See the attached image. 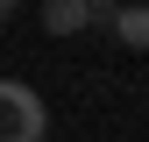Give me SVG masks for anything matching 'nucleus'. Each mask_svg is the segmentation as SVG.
<instances>
[{"label":"nucleus","mask_w":149,"mask_h":142,"mask_svg":"<svg viewBox=\"0 0 149 142\" xmlns=\"http://www.w3.org/2000/svg\"><path fill=\"white\" fill-rule=\"evenodd\" d=\"M43 128H50V106L36 100V85L0 78V142H43Z\"/></svg>","instance_id":"f257e3e1"},{"label":"nucleus","mask_w":149,"mask_h":142,"mask_svg":"<svg viewBox=\"0 0 149 142\" xmlns=\"http://www.w3.org/2000/svg\"><path fill=\"white\" fill-rule=\"evenodd\" d=\"M43 29L50 36H85L92 29V7L85 0H43Z\"/></svg>","instance_id":"f03ea898"},{"label":"nucleus","mask_w":149,"mask_h":142,"mask_svg":"<svg viewBox=\"0 0 149 142\" xmlns=\"http://www.w3.org/2000/svg\"><path fill=\"white\" fill-rule=\"evenodd\" d=\"M114 36H121L128 50H149V7H135V0L114 7Z\"/></svg>","instance_id":"7ed1b4c3"},{"label":"nucleus","mask_w":149,"mask_h":142,"mask_svg":"<svg viewBox=\"0 0 149 142\" xmlns=\"http://www.w3.org/2000/svg\"><path fill=\"white\" fill-rule=\"evenodd\" d=\"M14 7H22V0H0V22H7V14H14Z\"/></svg>","instance_id":"20e7f679"},{"label":"nucleus","mask_w":149,"mask_h":142,"mask_svg":"<svg viewBox=\"0 0 149 142\" xmlns=\"http://www.w3.org/2000/svg\"><path fill=\"white\" fill-rule=\"evenodd\" d=\"M135 7H149V0H135Z\"/></svg>","instance_id":"39448f33"}]
</instances>
